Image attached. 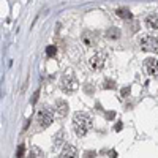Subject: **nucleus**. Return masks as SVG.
I'll list each match as a JSON object with an SVG mask.
<instances>
[{"instance_id":"obj_1","label":"nucleus","mask_w":158,"mask_h":158,"mask_svg":"<svg viewBox=\"0 0 158 158\" xmlns=\"http://www.w3.org/2000/svg\"><path fill=\"white\" fill-rule=\"evenodd\" d=\"M73 128H74V133L77 136H81V138L85 136L90 131V128H92V118H90V115L85 114V112L74 114V117H73Z\"/></svg>"},{"instance_id":"obj_2","label":"nucleus","mask_w":158,"mask_h":158,"mask_svg":"<svg viewBox=\"0 0 158 158\" xmlns=\"http://www.w3.org/2000/svg\"><path fill=\"white\" fill-rule=\"evenodd\" d=\"M77 87H79V84H77L76 77H74V74H73L71 71L65 73V74L62 76V81H60V89L65 92V94H73V92H74Z\"/></svg>"},{"instance_id":"obj_3","label":"nucleus","mask_w":158,"mask_h":158,"mask_svg":"<svg viewBox=\"0 0 158 158\" xmlns=\"http://www.w3.org/2000/svg\"><path fill=\"white\" fill-rule=\"evenodd\" d=\"M139 44L144 51H149V52H158V38L156 36H141L139 38Z\"/></svg>"},{"instance_id":"obj_4","label":"nucleus","mask_w":158,"mask_h":158,"mask_svg":"<svg viewBox=\"0 0 158 158\" xmlns=\"http://www.w3.org/2000/svg\"><path fill=\"white\" fill-rule=\"evenodd\" d=\"M106 52H103V51H97L94 56H92L89 59V65H90V68H94V70H101L104 67V63H106Z\"/></svg>"},{"instance_id":"obj_5","label":"nucleus","mask_w":158,"mask_h":158,"mask_svg":"<svg viewBox=\"0 0 158 158\" xmlns=\"http://www.w3.org/2000/svg\"><path fill=\"white\" fill-rule=\"evenodd\" d=\"M36 118H38L40 128L44 130V128H48L52 123V120H54V114H52V111H49V109H41L38 112Z\"/></svg>"},{"instance_id":"obj_6","label":"nucleus","mask_w":158,"mask_h":158,"mask_svg":"<svg viewBox=\"0 0 158 158\" xmlns=\"http://www.w3.org/2000/svg\"><path fill=\"white\" fill-rule=\"evenodd\" d=\"M146 70L150 76H158V60L156 59H147L146 60Z\"/></svg>"},{"instance_id":"obj_7","label":"nucleus","mask_w":158,"mask_h":158,"mask_svg":"<svg viewBox=\"0 0 158 158\" xmlns=\"http://www.w3.org/2000/svg\"><path fill=\"white\" fill-rule=\"evenodd\" d=\"M60 158H77V149L74 146H65L60 153Z\"/></svg>"},{"instance_id":"obj_8","label":"nucleus","mask_w":158,"mask_h":158,"mask_svg":"<svg viewBox=\"0 0 158 158\" xmlns=\"http://www.w3.org/2000/svg\"><path fill=\"white\" fill-rule=\"evenodd\" d=\"M146 24H147L149 29L158 30V13H152V15H149L147 19H146Z\"/></svg>"},{"instance_id":"obj_9","label":"nucleus","mask_w":158,"mask_h":158,"mask_svg":"<svg viewBox=\"0 0 158 158\" xmlns=\"http://www.w3.org/2000/svg\"><path fill=\"white\" fill-rule=\"evenodd\" d=\"M67 111H68V104H67V101H57V114L60 115V117H63L65 114H67Z\"/></svg>"},{"instance_id":"obj_10","label":"nucleus","mask_w":158,"mask_h":158,"mask_svg":"<svg viewBox=\"0 0 158 158\" xmlns=\"http://www.w3.org/2000/svg\"><path fill=\"white\" fill-rule=\"evenodd\" d=\"M106 36L109 40H117V38H120V30H118L117 27H111L106 30Z\"/></svg>"},{"instance_id":"obj_11","label":"nucleus","mask_w":158,"mask_h":158,"mask_svg":"<svg viewBox=\"0 0 158 158\" xmlns=\"http://www.w3.org/2000/svg\"><path fill=\"white\" fill-rule=\"evenodd\" d=\"M115 13H117V16L122 18V19H131V11L128 8H118V10H115Z\"/></svg>"},{"instance_id":"obj_12","label":"nucleus","mask_w":158,"mask_h":158,"mask_svg":"<svg viewBox=\"0 0 158 158\" xmlns=\"http://www.w3.org/2000/svg\"><path fill=\"white\" fill-rule=\"evenodd\" d=\"M30 158H44V153L40 147H32L30 149V153H29Z\"/></svg>"},{"instance_id":"obj_13","label":"nucleus","mask_w":158,"mask_h":158,"mask_svg":"<svg viewBox=\"0 0 158 158\" xmlns=\"http://www.w3.org/2000/svg\"><path fill=\"white\" fill-rule=\"evenodd\" d=\"M62 142H63V131L60 130L59 133L56 135V138H54V147H60Z\"/></svg>"},{"instance_id":"obj_14","label":"nucleus","mask_w":158,"mask_h":158,"mask_svg":"<svg viewBox=\"0 0 158 158\" xmlns=\"http://www.w3.org/2000/svg\"><path fill=\"white\" fill-rule=\"evenodd\" d=\"M56 52H57L56 46H48V48H46V54H48L49 57H52V56H56Z\"/></svg>"},{"instance_id":"obj_15","label":"nucleus","mask_w":158,"mask_h":158,"mask_svg":"<svg viewBox=\"0 0 158 158\" xmlns=\"http://www.w3.org/2000/svg\"><path fill=\"white\" fill-rule=\"evenodd\" d=\"M22 155H24V146H21V147H19V152H18V158H22Z\"/></svg>"},{"instance_id":"obj_16","label":"nucleus","mask_w":158,"mask_h":158,"mask_svg":"<svg viewBox=\"0 0 158 158\" xmlns=\"http://www.w3.org/2000/svg\"><path fill=\"white\" fill-rule=\"evenodd\" d=\"M38 94H40V92L36 90V92H35V95H33V98H32V103H33V104H35V103H36V100H38Z\"/></svg>"}]
</instances>
